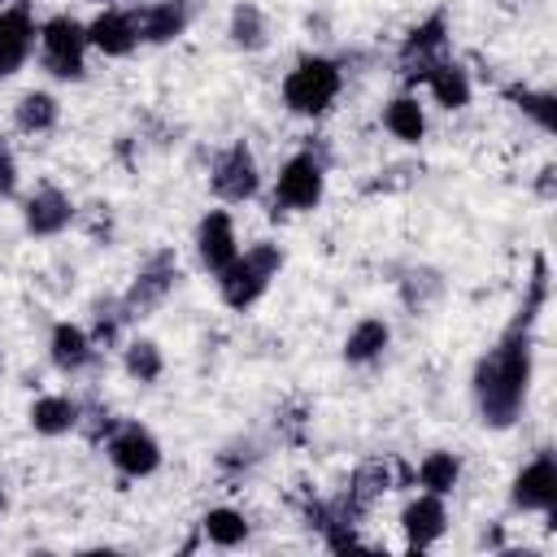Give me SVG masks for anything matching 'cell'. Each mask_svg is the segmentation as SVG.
<instances>
[{"label":"cell","instance_id":"6da1fadb","mask_svg":"<svg viewBox=\"0 0 557 557\" xmlns=\"http://www.w3.org/2000/svg\"><path fill=\"white\" fill-rule=\"evenodd\" d=\"M544 296H548V261L535 257V270H531V283H527V296H522L513 322L479 357L474 379H470L474 409H479L483 426L505 431V426H513L522 418L527 387H531V357H535V318L544 309Z\"/></svg>","mask_w":557,"mask_h":557},{"label":"cell","instance_id":"7a4b0ae2","mask_svg":"<svg viewBox=\"0 0 557 557\" xmlns=\"http://www.w3.org/2000/svg\"><path fill=\"white\" fill-rule=\"evenodd\" d=\"M344 87V70L331 57H300L283 78V104L300 117H322Z\"/></svg>","mask_w":557,"mask_h":557},{"label":"cell","instance_id":"3957f363","mask_svg":"<svg viewBox=\"0 0 557 557\" xmlns=\"http://www.w3.org/2000/svg\"><path fill=\"white\" fill-rule=\"evenodd\" d=\"M278 270H283V248L270 244V239H257L244 257H235V261L218 274V296H222V305H231V309L257 305Z\"/></svg>","mask_w":557,"mask_h":557},{"label":"cell","instance_id":"277c9868","mask_svg":"<svg viewBox=\"0 0 557 557\" xmlns=\"http://www.w3.org/2000/svg\"><path fill=\"white\" fill-rule=\"evenodd\" d=\"M87 48H91L87 26L65 17V13H57L39 26V57H44V70L52 78H65V83L83 78L87 74Z\"/></svg>","mask_w":557,"mask_h":557},{"label":"cell","instance_id":"5b68a950","mask_svg":"<svg viewBox=\"0 0 557 557\" xmlns=\"http://www.w3.org/2000/svg\"><path fill=\"white\" fill-rule=\"evenodd\" d=\"M322 187H326V165H322V157L313 148L287 157L278 178H274V218H278V209H292V213L318 209Z\"/></svg>","mask_w":557,"mask_h":557},{"label":"cell","instance_id":"8992f818","mask_svg":"<svg viewBox=\"0 0 557 557\" xmlns=\"http://www.w3.org/2000/svg\"><path fill=\"white\" fill-rule=\"evenodd\" d=\"M174 283H178V257H174V248H157V252L135 270L131 287L122 292L126 318L139 322V318H148L152 309H161L165 296L174 292Z\"/></svg>","mask_w":557,"mask_h":557},{"label":"cell","instance_id":"52a82bcc","mask_svg":"<svg viewBox=\"0 0 557 557\" xmlns=\"http://www.w3.org/2000/svg\"><path fill=\"white\" fill-rule=\"evenodd\" d=\"M104 453L113 461L117 474L126 479H148L157 466H161V444L148 426L139 422H117L109 435H104Z\"/></svg>","mask_w":557,"mask_h":557},{"label":"cell","instance_id":"ba28073f","mask_svg":"<svg viewBox=\"0 0 557 557\" xmlns=\"http://www.w3.org/2000/svg\"><path fill=\"white\" fill-rule=\"evenodd\" d=\"M444 48H448V17H444V9H435L431 17H422V22L405 35V44H400V52H396V65H400V74H405L409 83H422V74H426L435 61H444Z\"/></svg>","mask_w":557,"mask_h":557},{"label":"cell","instance_id":"9c48e42d","mask_svg":"<svg viewBox=\"0 0 557 557\" xmlns=\"http://www.w3.org/2000/svg\"><path fill=\"white\" fill-rule=\"evenodd\" d=\"M209 187H213V196L226 200V205H244V200L257 196L261 174H257V157H252V148H248L244 139L231 144L226 152H218V161H213V170H209Z\"/></svg>","mask_w":557,"mask_h":557},{"label":"cell","instance_id":"30bf717a","mask_svg":"<svg viewBox=\"0 0 557 557\" xmlns=\"http://www.w3.org/2000/svg\"><path fill=\"white\" fill-rule=\"evenodd\" d=\"M509 500H513V509H527V513H553V505H557V461H553V453H535L513 474Z\"/></svg>","mask_w":557,"mask_h":557},{"label":"cell","instance_id":"8fae6325","mask_svg":"<svg viewBox=\"0 0 557 557\" xmlns=\"http://www.w3.org/2000/svg\"><path fill=\"white\" fill-rule=\"evenodd\" d=\"M196 257L209 274H222L235 257H239V239H235V222L226 209H209L196 226Z\"/></svg>","mask_w":557,"mask_h":557},{"label":"cell","instance_id":"7c38bea8","mask_svg":"<svg viewBox=\"0 0 557 557\" xmlns=\"http://www.w3.org/2000/svg\"><path fill=\"white\" fill-rule=\"evenodd\" d=\"M35 39H39V26H35V17H30L26 4L0 9V78H13L26 65Z\"/></svg>","mask_w":557,"mask_h":557},{"label":"cell","instance_id":"4fadbf2b","mask_svg":"<svg viewBox=\"0 0 557 557\" xmlns=\"http://www.w3.org/2000/svg\"><path fill=\"white\" fill-rule=\"evenodd\" d=\"M22 222H26V231L39 235V239L61 235V231L74 222V200H70L61 187L44 183V187H35V191L26 196V205H22Z\"/></svg>","mask_w":557,"mask_h":557},{"label":"cell","instance_id":"5bb4252c","mask_svg":"<svg viewBox=\"0 0 557 557\" xmlns=\"http://www.w3.org/2000/svg\"><path fill=\"white\" fill-rule=\"evenodd\" d=\"M87 44L104 57H131L139 48V22L135 9H100L87 26Z\"/></svg>","mask_w":557,"mask_h":557},{"label":"cell","instance_id":"9a60e30c","mask_svg":"<svg viewBox=\"0 0 557 557\" xmlns=\"http://www.w3.org/2000/svg\"><path fill=\"white\" fill-rule=\"evenodd\" d=\"M396 479H409V470H405V466H396V461L370 457V461H361V466L352 470L344 500H348L357 513H370V505H374L379 496H387V492L396 487Z\"/></svg>","mask_w":557,"mask_h":557},{"label":"cell","instance_id":"2e32d148","mask_svg":"<svg viewBox=\"0 0 557 557\" xmlns=\"http://www.w3.org/2000/svg\"><path fill=\"white\" fill-rule=\"evenodd\" d=\"M444 527H448V509H444V496L435 492H422L400 509V531L409 548H431L444 535Z\"/></svg>","mask_w":557,"mask_h":557},{"label":"cell","instance_id":"e0dca14e","mask_svg":"<svg viewBox=\"0 0 557 557\" xmlns=\"http://www.w3.org/2000/svg\"><path fill=\"white\" fill-rule=\"evenodd\" d=\"M139 22V44H174L191 26V4L187 0H152L135 9Z\"/></svg>","mask_w":557,"mask_h":557},{"label":"cell","instance_id":"ac0fdd59","mask_svg":"<svg viewBox=\"0 0 557 557\" xmlns=\"http://www.w3.org/2000/svg\"><path fill=\"white\" fill-rule=\"evenodd\" d=\"M48 357H52V366H57L61 374H78V370L91 366L96 344H91V335H87L83 326H74V322H57L52 335H48Z\"/></svg>","mask_w":557,"mask_h":557},{"label":"cell","instance_id":"d6986e66","mask_svg":"<svg viewBox=\"0 0 557 557\" xmlns=\"http://www.w3.org/2000/svg\"><path fill=\"white\" fill-rule=\"evenodd\" d=\"M422 83H426V91H431V100L440 104V109H466L470 104V74L457 65V61H435L426 74H422Z\"/></svg>","mask_w":557,"mask_h":557},{"label":"cell","instance_id":"ffe728a7","mask_svg":"<svg viewBox=\"0 0 557 557\" xmlns=\"http://www.w3.org/2000/svg\"><path fill=\"white\" fill-rule=\"evenodd\" d=\"M78 413H83V405L70 396H35L26 422L35 435H70V431H78Z\"/></svg>","mask_w":557,"mask_h":557},{"label":"cell","instance_id":"44dd1931","mask_svg":"<svg viewBox=\"0 0 557 557\" xmlns=\"http://www.w3.org/2000/svg\"><path fill=\"white\" fill-rule=\"evenodd\" d=\"M387 344H392V326L383 318H361L344 335V361L348 366H370V361H379L387 352Z\"/></svg>","mask_w":557,"mask_h":557},{"label":"cell","instance_id":"7402d4cb","mask_svg":"<svg viewBox=\"0 0 557 557\" xmlns=\"http://www.w3.org/2000/svg\"><path fill=\"white\" fill-rule=\"evenodd\" d=\"M61 117V104L52 91H22L17 104H13V122L22 135H48Z\"/></svg>","mask_w":557,"mask_h":557},{"label":"cell","instance_id":"603a6c76","mask_svg":"<svg viewBox=\"0 0 557 557\" xmlns=\"http://www.w3.org/2000/svg\"><path fill=\"white\" fill-rule=\"evenodd\" d=\"M226 35H231L235 48H244V52H261V48L270 44V22H265L261 4L239 0V4L231 9V26H226Z\"/></svg>","mask_w":557,"mask_h":557},{"label":"cell","instance_id":"cb8c5ba5","mask_svg":"<svg viewBox=\"0 0 557 557\" xmlns=\"http://www.w3.org/2000/svg\"><path fill=\"white\" fill-rule=\"evenodd\" d=\"M383 126L400 139V144H418L426 135V113L418 104V96H392L383 104Z\"/></svg>","mask_w":557,"mask_h":557},{"label":"cell","instance_id":"d4e9b609","mask_svg":"<svg viewBox=\"0 0 557 557\" xmlns=\"http://www.w3.org/2000/svg\"><path fill=\"white\" fill-rule=\"evenodd\" d=\"M418 483L426 487V492H435V496H448L457 483H461V457L457 453H444V448H435V453H426L422 461H418Z\"/></svg>","mask_w":557,"mask_h":557},{"label":"cell","instance_id":"484cf974","mask_svg":"<svg viewBox=\"0 0 557 557\" xmlns=\"http://www.w3.org/2000/svg\"><path fill=\"white\" fill-rule=\"evenodd\" d=\"M200 531H205V540L218 544V548H239V544L248 540V518H244L239 509H231V505H218V509H209V513L200 518Z\"/></svg>","mask_w":557,"mask_h":557},{"label":"cell","instance_id":"4316f807","mask_svg":"<svg viewBox=\"0 0 557 557\" xmlns=\"http://www.w3.org/2000/svg\"><path fill=\"white\" fill-rule=\"evenodd\" d=\"M131 318H126V309H122V296H100V300H91V344L96 348H113L117 339H122V326H126Z\"/></svg>","mask_w":557,"mask_h":557},{"label":"cell","instance_id":"83f0119b","mask_svg":"<svg viewBox=\"0 0 557 557\" xmlns=\"http://www.w3.org/2000/svg\"><path fill=\"white\" fill-rule=\"evenodd\" d=\"M440 296H444V278H440V270H431V265H418V270H409V274L400 278V300H405V309H413V313L431 309Z\"/></svg>","mask_w":557,"mask_h":557},{"label":"cell","instance_id":"f1b7e54d","mask_svg":"<svg viewBox=\"0 0 557 557\" xmlns=\"http://www.w3.org/2000/svg\"><path fill=\"white\" fill-rule=\"evenodd\" d=\"M122 370H126V379H135V383H157L161 370H165V357H161V348H157L152 339H131V344L122 348Z\"/></svg>","mask_w":557,"mask_h":557},{"label":"cell","instance_id":"f546056e","mask_svg":"<svg viewBox=\"0 0 557 557\" xmlns=\"http://www.w3.org/2000/svg\"><path fill=\"white\" fill-rule=\"evenodd\" d=\"M505 100L513 104V109H522L540 131H553L557 126V109H553V91H531V87H522V83H513V87H505Z\"/></svg>","mask_w":557,"mask_h":557},{"label":"cell","instance_id":"4dcf8cb0","mask_svg":"<svg viewBox=\"0 0 557 557\" xmlns=\"http://www.w3.org/2000/svg\"><path fill=\"white\" fill-rule=\"evenodd\" d=\"M257 461H261V453H257L252 440H244V444H226V448L218 453V466H222L226 474H239V470H248V466H257Z\"/></svg>","mask_w":557,"mask_h":557},{"label":"cell","instance_id":"1f68e13d","mask_svg":"<svg viewBox=\"0 0 557 557\" xmlns=\"http://www.w3.org/2000/svg\"><path fill=\"white\" fill-rule=\"evenodd\" d=\"M305 422H309V409L296 405V409H283L274 426H278V435H283L287 444H300V440H305Z\"/></svg>","mask_w":557,"mask_h":557},{"label":"cell","instance_id":"d6a6232c","mask_svg":"<svg viewBox=\"0 0 557 557\" xmlns=\"http://www.w3.org/2000/svg\"><path fill=\"white\" fill-rule=\"evenodd\" d=\"M17 191V157H13V148L0 139V200H9Z\"/></svg>","mask_w":557,"mask_h":557},{"label":"cell","instance_id":"836d02e7","mask_svg":"<svg viewBox=\"0 0 557 557\" xmlns=\"http://www.w3.org/2000/svg\"><path fill=\"white\" fill-rule=\"evenodd\" d=\"M553 178H557V170H553V165H544V170H540V183H535V191H540L544 200H553V196H557V187H553Z\"/></svg>","mask_w":557,"mask_h":557},{"label":"cell","instance_id":"e575fe53","mask_svg":"<svg viewBox=\"0 0 557 557\" xmlns=\"http://www.w3.org/2000/svg\"><path fill=\"white\" fill-rule=\"evenodd\" d=\"M0 513H4V483H0Z\"/></svg>","mask_w":557,"mask_h":557},{"label":"cell","instance_id":"d590c367","mask_svg":"<svg viewBox=\"0 0 557 557\" xmlns=\"http://www.w3.org/2000/svg\"><path fill=\"white\" fill-rule=\"evenodd\" d=\"M9 4H13V0H0V9H9Z\"/></svg>","mask_w":557,"mask_h":557},{"label":"cell","instance_id":"8d00e7d4","mask_svg":"<svg viewBox=\"0 0 557 557\" xmlns=\"http://www.w3.org/2000/svg\"><path fill=\"white\" fill-rule=\"evenodd\" d=\"M0 374H4V357H0Z\"/></svg>","mask_w":557,"mask_h":557}]
</instances>
